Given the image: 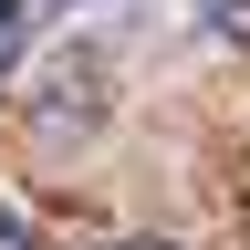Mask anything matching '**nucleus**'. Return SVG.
<instances>
[{
	"mask_svg": "<svg viewBox=\"0 0 250 250\" xmlns=\"http://www.w3.org/2000/svg\"><path fill=\"white\" fill-rule=\"evenodd\" d=\"M31 31H42V0H0V83L31 62Z\"/></svg>",
	"mask_w": 250,
	"mask_h": 250,
	"instance_id": "nucleus-1",
	"label": "nucleus"
},
{
	"mask_svg": "<svg viewBox=\"0 0 250 250\" xmlns=\"http://www.w3.org/2000/svg\"><path fill=\"white\" fill-rule=\"evenodd\" d=\"M0 250H31V208L21 198H0Z\"/></svg>",
	"mask_w": 250,
	"mask_h": 250,
	"instance_id": "nucleus-2",
	"label": "nucleus"
},
{
	"mask_svg": "<svg viewBox=\"0 0 250 250\" xmlns=\"http://www.w3.org/2000/svg\"><path fill=\"white\" fill-rule=\"evenodd\" d=\"M62 11H136V0H62Z\"/></svg>",
	"mask_w": 250,
	"mask_h": 250,
	"instance_id": "nucleus-3",
	"label": "nucleus"
}]
</instances>
